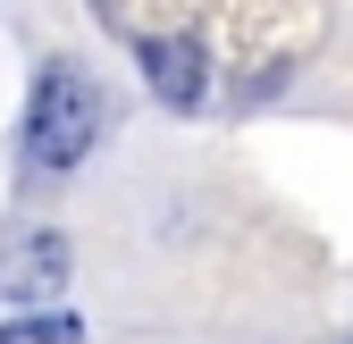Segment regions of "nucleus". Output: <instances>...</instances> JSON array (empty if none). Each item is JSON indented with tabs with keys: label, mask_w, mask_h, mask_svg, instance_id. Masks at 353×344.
Wrapping results in <instances>:
<instances>
[{
	"label": "nucleus",
	"mask_w": 353,
	"mask_h": 344,
	"mask_svg": "<svg viewBox=\"0 0 353 344\" xmlns=\"http://www.w3.org/2000/svg\"><path fill=\"white\" fill-rule=\"evenodd\" d=\"M101 143V93H93V76L51 59L34 76V101H26V151L34 168H76L84 151Z\"/></svg>",
	"instance_id": "nucleus-1"
},
{
	"label": "nucleus",
	"mask_w": 353,
	"mask_h": 344,
	"mask_svg": "<svg viewBox=\"0 0 353 344\" xmlns=\"http://www.w3.org/2000/svg\"><path fill=\"white\" fill-rule=\"evenodd\" d=\"M143 76H152V93L168 109H194L210 93V59H202V42H185V34H152L143 42Z\"/></svg>",
	"instance_id": "nucleus-2"
},
{
	"label": "nucleus",
	"mask_w": 353,
	"mask_h": 344,
	"mask_svg": "<svg viewBox=\"0 0 353 344\" xmlns=\"http://www.w3.org/2000/svg\"><path fill=\"white\" fill-rule=\"evenodd\" d=\"M59 286H68V244L59 235H26L0 261V294H17V303H51Z\"/></svg>",
	"instance_id": "nucleus-3"
},
{
	"label": "nucleus",
	"mask_w": 353,
	"mask_h": 344,
	"mask_svg": "<svg viewBox=\"0 0 353 344\" xmlns=\"http://www.w3.org/2000/svg\"><path fill=\"white\" fill-rule=\"evenodd\" d=\"M0 344H76L68 319H17V327H0Z\"/></svg>",
	"instance_id": "nucleus-4"
}]
</instances>
